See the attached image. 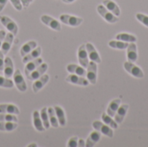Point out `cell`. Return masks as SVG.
I'll use <instances>...</instances> for the list:
<instances>
[{
	"label": "cell",
	"mask_w": 148,
	"mask_h": 147,
	"mask_svg": "<svg viewBox=\"0 0 148 147\" xmlns=\"http://www.w3.org/2000/svg\"><path fill=\"white\" fill-rule=\"evenodd\" d=\"M97 11L104 18V20L109 23H115L119 21V16H116L114 14L109 11L103 4H99L97 6Z\"/></svg>",
	"instance_id": "6da1fadb"
},
{
	"label": "cell",
	"mask_w": 148,
	"mask_h": 147,
	"mask_svg": "<svg viewBox=\"0 0 148 147\" xmlns=\"http://www.w3.org/2000/svg\"><path fill=\"white\" fill-rule=\"evenodd\" d=\"M124 68L126 69V71L127 73H129L132 76H134L135 78L141 79V78L144 77L143 70L140 67L135 65L134 62H132L127 61V62H124Z\"/></svg>",
	"instance_id": "7a4b0ae2"
},
{
	"label": "cell",
	"mask_w": 148,
	"mask_h": 147,
	"mask_svg": "<svg viewBox=\"0 0 148 147\" xmlns=\"http://www.w3.org/2000/svg\"><path fill=\"white\" fill-rule=\"evenodd\" d=\"M59 18L62 23L67 24L71 27H77V26L81 25L82 23L83 22V18L75 16H72V15H68V14H62L60 16Z\"/></svg>",
	"instance_id": "3957f363"
},
{
	"label": "cell",
	"mask_w": 148,
	"mask_h": 147,
	"mask_svg": "<svg viewBox=\"0 0 148 147\" xmlns=\"http://www.w3.org/2000/svg\"><path fill=\"white\" fill-rule=\"evenodd\" d=\"M92 126H93L94 129L99 131L101 134H103V135H105V136H107L108 138H113L114 137L113 129L109 126H108L107 124H105L103 122H101L99 120H95V121L93 122Z\"/></svg>",
	"instance_id": "277c9868"
},
{
	"label": "cell",
	"mask_w": 148,
	"mask_h": 147,
	"mask_svg": "<svg viewBox=\"0 0 148 147\" xmlns=\"http://www.w3.org/2000/svg\"><path fill=\"white\" fill-rule=\"evenodd\" d=\"M87 79L89 83L95 85L97 81V63L90 61L87 67Z\"/></svg>",
	"instance_id": "5b68a950"
},
{
	"label": "cell",
	"mask_w": 148,
	"mask_h": 147,
	"mask_svg": "<svg viewBox=\"0 0 148 147\" xmlns=\"http://www.w3.org/2000/svg\"><path fill=\"white\" fill-rule=\"evenodd\" d=\"M13 78H14V83L16 87V88L20 92H26L27 90V85L25 82V80L19 69H16L14 74H13Z\"/></svg>",
	"instance_id": "8992f818"
},
{
	"label": "cell",
	"mask_w": 148,
	"mask_h": 147,
	"mask_svg": "<svg viewBox=\"0 0 148 147\" xmlns=\"http://www.w3.org/2000/svg\"><path fill=\"white\" fill-rule=\"evenodd\" d=\"M0 22L10 33H12L14 36L17 35L18 27H17L16 23L11 18H10L9 16H0Z\"/></svg>",
	"instance_id": "52a82bcc"
},
{
	"label": "cell",
	"mask_w": 148,
	"mask_h": 147,
	"mask_svg": "<svg viewBox=\"0 0 148 147\" xmlns=\"http://www.w3.org/2000/svg\"><path fill=\"white\" fill-rule=\"evenodd\" d=\"M41 21L42 23H43L45 25H47L48 27H49L50 29H52L53 30L56 31H60L62 27H61V23H59V21H57L56 19L53 18L50 16L48 15H42L41 16Z\"/></svg>",
	"instance_id": "ba28073f"
},
{
	"label": "cell",
	"mask_w": 148,
	"mask_h": 147,
	"mask_svg": "<svg viewBox=\"0 0 148 147\" xmlns=\"http://www.w3.org/2000/svg\"><path fill=\"white\" fill-rule=\"evenodd\" d=\"M77 56H78V62H79L80 65L82 66L83 68H87L89 63V58L88 55V52H87L85 44H82L79 47Z\"/></svg>",
	"instance_id": "9c48e42d"
},
{
	"label": "cell",
	"mask_w": 148,
	"mask_h": 147,
	"mask_svg": "<svg viewBox=\"0 0 148 147\" xmlns=\"http://www.w3.org/2000/svg\"><path fill=\"white\" fill-rule=\"evenodd\" d=\"M66 81L71 84H75V85H78V86H83L86 87L89 84V81H88V79H85L83 76H80L75 74L69 75L66 77Z\"/></svg>",
	"instance_id": "30bf717a"
},
{
	"label": "cell",
	"mask_w": 148,
	"mask_h": 147,
	"mask_svg": "<svg viewBox=\"0 0 148 147\" xmlns=\"http://www.w3.org/2000/svg\"><path fill=\"white\" fill-rule=\"evenodd\" d=\"M47 69H48V64L42 62V63L40 64L34 71H32V72L27 76V78H28V80H29V81H36V79H38L39 77H41L42 75H44L45 72L47 71Z\"/></svg>",
	"instance_id": "8fae6325"
},
{
	"label": "cell",
	"mask_w": 148,
	"mask_h": 147,
	"mask_svg": "<svg viewBox=\"0 0 148 147\" xmlns=\"http://www.w3.org/2000/svg\"><path fill=\"white\" fill-rule=\"evenodd\" d=\"M85 46H86L88 55V58L90 59V61H93V62H95L96 63H101V56H100L99 53L97 52V50L95 49V46L90 42L86 43Z\"/></svg>",
	"instance_id": "7c38bea8"
},
{
	"label": "cell",
	"mask_w": 148,
	"mask_h": 147,
	"mask_svg": "<svg viewBox=\"0 0 148 147\" xmlns=\"http://www.w3.org/2000/svg\"><path fill=\"white\" fill-rule=\"evenodd\" d=\"M49 81V75L47 74L42 75L41 77H39L38 79H36L33 85H32V90L34 93H38Z\"/></svg>",
	"instance_id": "4fadbf2b"
},
{
	"label": "cell",
	"mask_w": 148,
	"mask_h": 147,
	"mask_svg": "<svg viewBox=\"0 0 148 147\" xmlns=\"http://www.w3.org/2000/svg\"><path fill=\"white\" fill-rule=\"evenodd\" d=\"M127 57L129 62H134L138 59V51H137V45L135 42H129L127 48Z\"/></svg>",
	"instance_id": "5bb4252c"
},
{
	"label": "cell",
	"mask_w": 148,
	"mask_h": 147,
	"mask_svg": "<svg viewBox=\"0 0 148 147\" xmlns=\"http://www.w3.org/2000/svg\"><path fill=\"white\" fill-rule=\"evenodd\" d=\"M14 35L12 33H7L5 37H4V40L2 43V46H1V51L3 52V55H7V53L10 51V48H11V44L13 42V39H14Z\"/></svg>",
	"instance_id": "9a60e30c"
},
{
	"label": "cell",
	"mask_w": 148,
	"mask_h": 147,
	"mask_svg": "<svg viewBox=\"0 0 148 147\" xmlns=\"http://www.w3.org/2000/svg\"><path fill=\"white\" fill-rule=\"evenodd\" d=\"M128 108H129V106L127 104H123V105L119 107V108H118V110L114 115V120L118 124H121L123 122L124 118L127 115V113L128 111Z\"/></svg>",
	"instance_id": "2e32d148"
},
{
	"label": "cell",
	"mask_w": 148,
	"mask_h": 147,
	"mask_svg": "<svg viewBox=\"0 0 148 147\" xmlns=\"http://www.w3.org/2000/svg\"><path fill=\"white\" fill-rule=\"evenodd\" d=\"M0 113H10V114L18 115L20 113V111L19 108L14 104H1Z\"/></svg>",
	"instance_id": "e0dca14e"
},
{
	"label": "cell",
	"mask_w": 148,
	"mask_h": 147,
	"mask_svg": "<svg viewBox=\"0 0 148 147\" xmlns=\"http://www.w3.org/2000/svg\"><path fill=\"white\" fill-rule=\"evenodd\" d=\"M101 139V133L99 131L95 130V131L92 132V133H90V135L88 136V138L87 141H86V146L87 147L95 146L97 143H99V142H100Z\"/></svg>",
	"instance_id": "ac0fdd59"
},
{
	"label": "cell",
	"mask_w": 148,
	"mask_h": 147,
	"mask_svg": "<svg viewBox=\"0 0 148 147\" xmlns=\"http://www.w3.org/2000/svg\"><path fill=\"white\" fill-rule=\"evenodd\" d=\"M42 63V59L38 57V58H36L32 61H29V62L26 63V66H25V68H24V73H25V75L28 76L32 71H34L40 64Z\"/></svg>",
	"instance_id": "d6986e66"
},
{
	"label": "cell",
	"mask_w": 148,
	"mask_h": 147,
	"mask_svg": "<svg viewBox=\"0 0 148 147\" xmlns=\"http://www.w3.org/2000/svg\"><path fill=\"white\" fill-rule=\"evenodd\" d=\"M3 72L6 78H10L14 74V64L10 57H6L3 63Z\"/></svg>",
	"instance_id": "ffe728a7"
},
{
	"label": "cell",
	"mask_w": 148,
	"mask_h": 147,
	"mask_svg": "<svg viewBox=\"0 0 148 147\" xmlns=\"http://www.w3.org/2000/svg\"><path fill=\"white\" fill-rule=\"evenodd\" d=\"M67 70L68 72L71 73V74H75L80 76H86L87 75V71L85 69V68H83L82 66H79L76 64H69L67 66Z\"/></svg>",
	"instance_id": "44dd1931"
},
{
	"label": "cell",
	"mask_w": 148,
	"mask_h": 147,
	"mask_svg": "<svg viewBox=\"0 0 148 147\" xmlns=\"http://www.w3.org/2000/svg\"><path fill=\"white\" fill-rule=\"evenodd\" d=\"M102 4L116 16H119L121 15V9L115 2L112 0H103Z\"/></svg>",
	"instance_id": "7402d4cb"
},
{
	"label": "cell",
	"mask_w": 148,
	"mask_h": 147,
	"mask_svg": "<svg viewBox=\"0 0 148 147\" xmlns=\"http://www.w3.org/2000/svg\"><path fill=\"white\" fill-rule=\"evenodd\" d=\"M121 99L113 100L109 103V105H108V107L107 108V113L111 117H114V115H115L119 107L121 106Z\"/></svg>",
	"instance_id": "603a6c76"
},
{
	"label": "cell",
	"mask_w": 148,
	"mask_h": 147,
	"mask_svg": "<svg viewBox=\"0 0 148 147\" xmlns=\"http://www.w3.org/2000/svg\"><path fill=\"white\" fill-rule=\"evenodd\" d=\"M32 115H33V126L36 128V130L38 132H44L45 128L43 126V124L40 116V113L38 111H34Z\"/></svg>",
	"instance_id": "cb8c5ba5"
},
{
	"label": "cell",
	"mask_w": 148,
	"mask_h": 147,
	"mask_svg": "<svg viewBox=\"0 0 148 147\" xmlns=\"http://www.w3.org/2000/svg\"><path fill=\"white\" fill-rule=\"evenodd\" d=\"M41 54H42V48L41 47H36L35 49H33L31 52H29V54H27L26 55H24L23 57V62L26 64L29 61H32V60H34L36 58L40 57Z\"/></svg>",
	"instance_id": "d4e9b609"
},
{
	"label": "cell",
	"mask_w": 148,
	"mask_h": 147,
	"mask_svg": "<svg viewBox=\"0 0 148 147\" xmlns=\"http://www.w3.org/2000/svg\"><path fill=\"white\" fill-rule=\"evenodd\" d=\"M36 47H37V43L35 41H30V42H28L24 43L22 46L21 49H20V55H21V56L23 57L24 55H26L27 54H29V52H31L33 49H35Z\"/></svg>",
	"instance_id": "484cf974"
},
{
	"label": "cell",
	"mask_w": 148,
	"mask_h": 147,
	"mask_svg": "<svg viewBox=\"0 0 148 147\" xmlns=\"http://www.w3.org/2000/svg\"><path fill=\"white\" fill-rule=\"evenodd\" d=\"M54 109H55V112H56V117L58 120L59 126H66V117H65L64 110L59 106H56L54 107Z\"/></svg>",
	"instance_id": "4316f807"
},
{
	"label": "cell",
	"mask_w": 148,
	"mask_h": 147,
	"mask_svg": "<svg viewBox=\"0 0 148 147\" xmlns=\"http://www.w3.org/2000/svg\"><path fill=\"white\" fill-rule=\"evenodd\" d=\"M17 127V123L13 121H0V131L12 132Z\"/></svg>",
	"instance_id": "83f0119b"
},
{
	"label": "cell",
	"mask_w": 148,
	"mask_h": 147,
	"mask_svg": "<svg viewBox=\"0 0 148 147\" xmlns=\"http://www.w3.org/2000/svg\"><path fill=\"white\" fill-rule=\"evenodd\" d=\"M47 111H48V115H49V120L50 126L53 128H57L59 126V123H58V120H57V117H56L54 107H49L47 109Z\"/></svg>",
	"instance_id": "f1b7e54d"
},
{
	"label": "cell",
	"mask_w": 148,
	"mask_h": 147,
	"mask_svg": "<svg viewBox=\"0 0 148 147\" xmlns=\"http://www.w3.org/2000/svg\"><path fill=\"white\" fill-rule=\"evenodd\" d=\"M116 39L126 42H136L137 37L128 33H120L116 35Z\"/></svg>",
	"instance_id": "f546056e"
},
{
	"label": "cell",
	"mask_w": 148,
	"mask_h": 147,
	"mask_svg": "<svg viewBox=\"0 0 148 147\" xmlns=\"http://www.w3.org/2000/svg\"><path fill=\"white\" fill-rule=\"evenodd\" d=\"M101 120L105 124L109 126L112 129H117L118 128V123L114 120H113V117L109 116L108 113H102Z\"/></svg>",
	"instance_id": "4dcf8cb0"
},
{
	"label": "cell",
	"mask_w": 148,
	"mask_h": 147,
	"mask_svg": "<svg viewBox=\"0 0 148 147\" xmlns=\"http://www.w3.org/2000/svg\"><path fill=\"white\" fill-rule=\"evenodd\" d=\"M47 107H43L42 108L41 112H40V116L43 124V126L46 129H49L50 127V123H49V115H48V111H47Z\"/></svg>",
	"instance_id": "1f68e13d"
},
{
	"label": "cell",
	"mask_w": 148,
	"mask_h": 147,
	"mask_svg": "<svg viewBox=\"0 0 148 147\" xmlns=\"http://www.w3.org/2000/svg\"><path fill=\"white\" fill-rule=\"evenodd\" d=\"M108 45L110 48L112 49H125L127 48L128 46V42H122V41H120V40H114V41H110L108 42Z\"/></svg>",
	"instance_id": "d6a6232c"
},
{
	"label": "cell",
	"mask_w": 148,
	"mask_h": 147,
	"mask_svg": "<svg viewBox=\"0 0 148 147\" xmlns=\"http://www.w3.org/2000/svg\"><path fill=\"white\" fill-rule=\"evenodd\" d=\"M13 86H14V82L10 78L0 76V88H13Z\"/></svg>",
	"instance_id": "836d02e7"
},
{
	"label": "cell",
	"mask_w": 148,
	"mask_h": 147,
	"mask_svg": "<svg viewBox=\"0 0 148 147\" xmlns=\"http://www.w3.org/2000/svg\"><path fill=\"white\" fill-rule=\"evenodd\" d=\"M0 121H13L17 122V117L15 114L10 113H0Z\"/></svg>",
	"instance_id": "e575fe53"
},
{
	"label": "cell",
	"mask_w": 148,
	"mask_h": 147,
	"mask_svg": "<svg viewBox=\"0 0 148 147\" xmlns=\"http://www.w3.org/2000/svg\"><path fill=\"white\" fill-rule=\"evenodd\" d=\"M136 18L139 22H140L142 24H144L146 27L148 28V16L145 15V14H142V13H137Z\"/></svg>",
	"instance_id": "d590c367"
},
{
	"label": "cell",
	"mask_w": 148,
	"mask_h": 147,
	"mask_svg": "<svg viewBox=\"0 0 148 147\" xmlns=\"http://www.w3.org/2000/svg\"><path fill=\"white\" fill-rule=\"evenodd\" d=\"M78 137L77 136H75V137H72L71 139H69V140L68 141V144H67V146L68 147H76L78 146Z\"/></svg>",
	"instance_id": "8d00e7d4"
},
{
	"label": "cell",
	"mask_w": 148,
	"mask_h": 147,
	"mask_svg": "<svg viewBox=\"0 0 148 147\" xmlns=\"http://www.w3.org/2000/svg\"><path fill=\"white\" fill-rule=\"evenodd\" d=\"M11 4L13 5V7L18 10V11H21L23 10V4L21 3V0H10Z\"/></svg>",
	"instance_id": "74e56055"
},
{
	"label": "cell",
	"mask_w": 148,
	"mask_h": 147,
	"mask_svg": "<svg viewBox=\"0 0 148 147\" xmlns=\"http://www.w3.org/2000/svg\"><path fill=\"white\" fill-rule=\"evenodd\" d=\"M3 54L0 49V71L3 70V63H4V58H3Z\"/></svg>",
	"instance_id": "f35d334b"
},
{
	"label": "cell",
	"mask_w": 148,
	"mask_h": 147,
	"mask_svg": "<svg viewBox=\"0 0 148 147\" xmlns=\"http://www.w3.org/2000/svg\"><path fill=\"white\" fill-rule=\"evenodd\" d=\"M6 36V32L3 29L0 30V49H1V46H2V43L4 40V37Z\"/></svg>",
	"instance_id": "ab89813d"
},
{
	"label": "cell",
	"mask_w": 148,
	"mask_h": 147,
	"mask_svg": "<svg viewBox=\"0 0 148 147\" xmlns=\"http://www.w3.org/2000/svg\"><path fill=\"white\" fill-rule=\"evenodd\" d=\"M7 2H8V0H0V12L3 10Z\"/></svg>",
	"instance_id": "60d3db41"
},
{
	"label": "cell",
	"mask_w": 148,
	"mask_h": 147,
	"mask_svg": "<svg viewBox=\"0 0 148 147\" xmlns=\"http://www.w3.org/2000/svg\"><path fill=\"white\" fill-rule=\"evenodd\" d=\"M78 146L84 147L86 146V142L84 141L83 139H78Z\"/></svg>",
	"instance_id": "b9f144b4"
},
{
	"label": "cell",
	"mask_w": 148,
	"mask_h": 147,
	"mask_svg": "<svg viewBox=\"0 0 148 147\" xmlns=\"http://www.w3.org/2000/svg\"><path fill=\"white\" fill-rule=\"evenodd\" d=\"M21 3H22L23 6L25 7V8L29 7V3H30V2H29V0H21Z\"/></svg>",
	"instance_id": "7bdbcfd3"
},
{
	"label": "cell",
	"mask_w": 148,
	"mask_h": 147,
	"mask_svg": "<svg viewBox=\"0 0 148 147\" xmlns=\"http://www.w3.org/2000/svg\"><path fill=\"white\" fill-rule=\"evenodd\" d=\"M75 0H62V2L63 3H73V2H75Z\"/></svg>",
	"instance_id": "ee69618b"
},
{
	"label": "cell",
	"mask_w": 148,
	"mask_h": 147,
	"mask_svg": "<svg viewBox=\"0 0 148 147\" xmlns=\"http://www.w3.org/2000/svg\"><path fill=\"white\" fill-rule=\"evenodd\" d=\"M28 146H29V147H31V146H36V144H31V145H29Z\"/></svg>",
	"instance_id": "f6af8a7d"
},
{
	"label": "cell",
	"mask_w": 148,
	"mask_h": 147,
	"mask_svg": "<svg viewBox=\"0 0 148 147\" xmlns=\"http://www.w3.org/2000/svg\"><path fill=\"white\" fill-rule=\"evenodd\" d=\"M29 1L30 3H31V2H33V0H29Z\"/></svg>",
	"instance_id": "bcb514c9"
}]
</instances>
